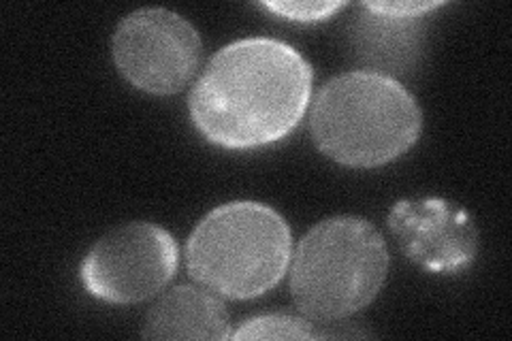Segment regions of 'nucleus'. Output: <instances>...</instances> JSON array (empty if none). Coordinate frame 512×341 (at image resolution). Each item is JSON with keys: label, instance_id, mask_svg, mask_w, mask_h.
Wrapping results in <instances>:
<instances>
[{"label": "nucleus", "instance_id": "10", "mask_svg": "<svg viewBox=\"0 0 512 341\" xmlns=\"http://www.w3.org/2000/svg\"><path fill=\"white\" fill-rule=\"evenodd\" d=\"M261 9L288 22H323L342 11L346 3H261Z\"/></svg>", "mask_w": 512, "mask_h": 341}, {"label": "nucleus", "instance_id": "9", "mask_svg": "<svg viewBox=\"0 0 512 341\" xmlns=\"http://www.w3.org/2000/svg\"><path fill=\"white\" fill-rule=\"evenodd\" d=\"M314 324L291 314H265L246 320L231 339H316Z\"/></svg>", "mask_w": 512, "mask_h": 341}, {"label": "nucleus", "instance_id": "11", "mask_svg": "<svg viewBox=\"0 0 512 341\" xmlns=\"http://www.w3.org/2000/svg\"><path fill=\"white\" fill-rule=\"evenodd\" d=\"M363 7L378 15V18L408 20L419 18L421 13H429L431 9H438L442 7V3H365Z\"/></svg>", "mask_w": 512, "mask_h": 341}, {"label": "nucleus", "instance_id": "4", "mask_svg": "<svg viewBox=\"0 0 512 341\" xmlns=\"http://www.w3.org/2000/svg\"><path fill=\"white\" fill-rule=\"evenodd\" d=\"M387 273L389 250L376 226L335 216L301 237L291 258V297L310 320H344L378 297Z\"/></svg>", "mask_w": 512, "mask_h": 341}, {"label": "nucleus", "instance_id": "3", "mask_svg": "<svg viewBox=\"0 0 512 341\" xmlns=\"http://www.w3.org/2000/svg\"><path fill=\"white\" fill-rule=\"evenodd\" d=\"M293 237L274 207L235 201L212 209L186 243L190 278L235 301L265 295L286 275Z\"/></svg>", "mask_w": 512, "mask_h": 341}, {"label": "nucleus", "instance_id": "5", "mask_svg": "<svg viewBox=\"0 0 512 341\" xmlns=\"http://www.w3.org/2000/svg\"><path fill=\"white\" fill-rule=\"evenodd\" d=\"M178 261V243L163 226L131 222L94 243L79 278L94 299L135 305L156 297L173 280Z\"/></svg>", "mask_w": 512, "mask_h": 341}, {"label": "nucleus", "instance_id": "2", "mask_svg": "<svg viewBox=\"0 0 512 341\" xmlns=\"http://www.w3.org/2000/svg\"><path fill=\"white\" fill-rule=\"evenodd\" d=\"M423 113L410 90L391 75L350 71L318 90L310 111L316 148L338 165L376 169L419 141Z\"/></svg>", "mask_w": 512, "mask_h": 341}, {"label": "nucleus", "instance_id": "7", "mask_svg": "<svg viewBox=\"0 0 512 341\" xmlns=\"http://www.w3.org/2000/svg\"><path fill=\"white\" fill-rule=\"evenodd\" d=\"M389 229L402 252L431 273L466 269L478 250V231L461 207L444 199L399 201Z\"/></svg>", "mask_w": 512, "mask_h": 341}, {"label": "nucleus", "instance_id": "6", "mask_svg": "<svg viewBox=\"0 0 512 341\" xmlns=\"http://www.w3.org/2000/svg\"><path fill=\"white\" fill-rule=\"evenodd\" d=\"M120 75L156 96L182 92L195 77L203 43L197 28L169 9H139L120 22L111 43Z\"/></svg>", "mask_w": 512, "mask_h": 341}, {"label": "nucleus", "instance_id": "1", "mask_svg": "<svg viewBox=\"0 0 512 341\" xmlns=\"http://www.w3.org/2000/svg\"><path fill=\"white\" fill-rule=\"evenodd\" d=\"M314 73L293 45L269 37L239 39L207 62L188 111L197 131L224 150L278 143L301 124Z\"/></svg>", "mask_w": 512, "mask_h": 341}, {"label": "nucleus", "instance_id": "8", "mask_svg": "<svg viewBox=\"0 0 512 341\" xmlns=\"http://www.w3.org/2000/svg\"><path fill=\"white\" fill-rule=\"evenodd\" d=\"M146 339H231V320L216 292L178 286L160 297L143 322Z\"/></svg>", "mask_w": 512, "mask_h": 341}]
</instances>
